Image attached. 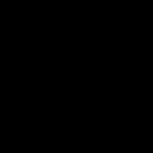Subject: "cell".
Masks as SVG:
<instances>
[{
  "label": "cell",
  "instance_id": "1",
  "mask_svg": "<svg viewBox=\"0 0 153 153\" xmlns=\"http://www.w3.org/2000/svg\"><path fill=\"white\" fill-rule=\"evenodd\" d=\"M134 123H136V125H134V130H136V132H141V118H136Z\"/></svg>",
  "mask_w": 153,
  "mask_h": 153
}]
</instances>
